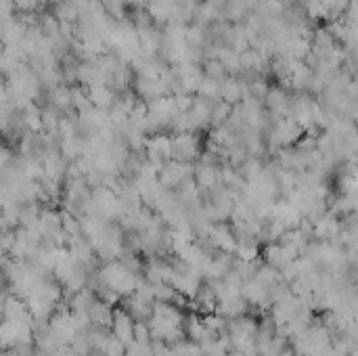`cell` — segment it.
I'll return each mask as SVG.
<instances>
[{"instance_id":"obj_1","label":"cell","mask_w":358,"mask_h":356,"mask_svg":"<svg viewBox=\"0 0 358 356\" xmlns=\"http://www.w3.org/2000/svg\"><path fill=\"white\" fill-rule=\"evenodd\" d=\"M114 335L124 343V346H130L134 341V320H132V314H126V310H116L114 312Z\"/></svg>"}]
</instances>
